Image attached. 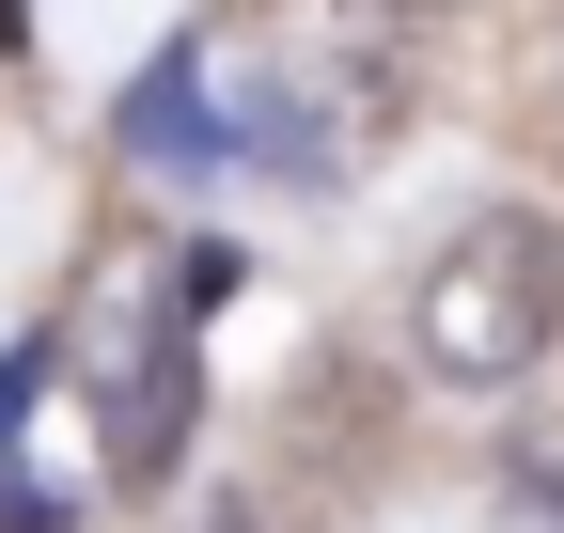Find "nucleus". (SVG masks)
I'll use <instances>...</instances> for the list:
<instances>
[{
	"mask_svg": "<svg viewBox=\"0 0 564 533\" xmlns=\"http://www.w3.org/2000/svg\"><path fill=\"white\" fill-rule=\"evenodd\" d=\"M408 346L423 377H455V392H502L564 346V236L533 205H470L440 251H423V283H408Z\"/></svg>",
	"mask_w": 564,
	"mask_h": 533,
	"instance_id": "nucleus-1",
	"label": "nucleus"
},
{
	"mask_svg": "<svg viewBox=\"0 0 564 533\" xmlns=\"http://www.w3.org/2000/svg\"><path fill=\"white\" fill-rule=\"evenodd\" d=\"M188 298H141L110 346H95V424H110V487H158L188 455Z\"/></svg>",
	"mask_w": 564,
	"mask_h": 533,
	"instance_id": "nucleus-2",
	"label": "nucleus"
},
{
	"mask_svg": "<svg viewBox=\"0 0 564 533\" xmlns=\"http://www.w3.org/2000/svg\"><path fill=\"white\" fill-rule=\"evenodd\" d=\"M17 17H32V0H0V47H17Z\"/></svg>",
	"mask_w": 564,
	"mask_h": 533,
	"instance_id": "nucleus-3",
	"label": "nucleus"
}]
</instances>
